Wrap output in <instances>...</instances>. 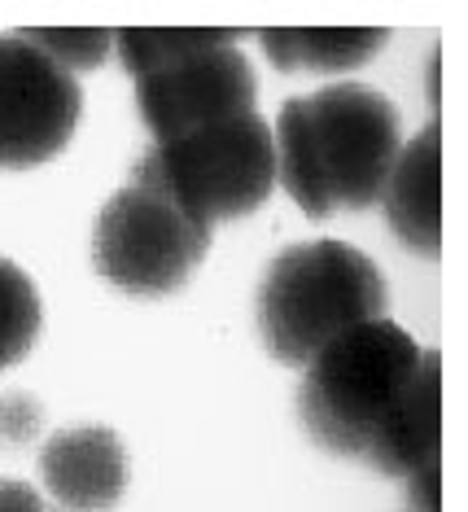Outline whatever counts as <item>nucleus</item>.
Here are the masks:
<instances>
[{
    "instance_id": "obj_9",
    "label": "nucleus",
    "mask_w": 468,
    "mask_h": 512,
    "mask_svg": "<svg viewBox=\"0 0 468 512\" xmlns=\"http://www.w3.org/2000/svg\"><path fill=\"white\" fill-rule=\"evenodd\" d=\"M40 473L66 512H105L119 504L127 482L123 442L101 425L62 429L44 442Z\"/></svg>"
},
{
    "instance_id": "obj_17",
    "label": "nucleus",
    "mask_w": 468,
    "mask_h": 512,
    "mask_svg": "<svg viewBox=\"0 0 468 512\" xmlns=\"http://www.w3.org/2000/svg\"><path fill=\"white\" fill-rule=\"evenodd\" d=\"M0 512H44V504H40V495H35L27 482L0 477Z\"/></svg>"
},
{
    "instance_id": "obj_1",
    "label": "nucleus",
    "mask_w": 468,
    "mask_h": 512,
    "mask_svg": "<svg viewBox=\"0 0 468 512\" xmlns=\"http://www.w3.org/2000/svg\"><path fill=\"white\" fill-rule=\"evenodd\" d=\"M377 263L346 241H302L267 267L259 324L280 364L307 368L333 337L385 316Z\"/></svg>"
},
{
    "instance_id": "obj_5",
    "label": "nucleus",
    "mask_w": 468,
    "mask_h": 512,
    "mask_svg": "<svg viewBox=\"0 0 468 512\" xmlns=\"http://www.w3.org/2000/svg\"><path fill=\"white\" fill-rule=\"evenodd\" d=\"M315 167L329 206L364 211L381 202L390 167L403 149L399 114L390 97L368 84H329L315 97H302Z\"/></svg>"
},
{
    "instance_id": "obj_3",
    "label": "nucleus",
    "mask_w": 468,
    "mask_h": 512,
    "mask_svg": "<svg viewBox=\"0 0 468 512\" xmlns=\"http://www.w3.org/2000/svg\"><path fill=\"white\" fill-rule=\"evenodd\" d=\"M140 180L162 184L175 202H184L202 224L241 219L259 211L276 184V141L259 114L197 127L175 141H158L140 158Z\"/></svg>"
},
{
    "instance_id": "obj_18",
    "label": "nucleus",
    "mask_w": 468,
    "mask_h": 512,
    "mask_svg": "<svg viewBox=\"0 0 468 512\" xmlns=\"http://www.w3.org/2000/svg\"><path fill=\"white\" fill-rule=\"evenodd\" d=\"M438 66H442V57L434 49V57H429V106L438 110V101H442V92H438Z\"/></svg>"
},
{
    "instance_id": "obj_12",
    "label": "nucleus",
    "mask_w": 468,
    "mask_h": 512,
    "mask_svg": "<svg viewBox=\"0 0 468 512\" xmlns=\"http://www.w3.org/2000/svg\"><path fill=\"white\" fill-rule=\"evenodd\" d=\"M272 141H276V176L289 189V197H294L311 219H329L333 206H329V197H324L320 167H315V149H311V132H307V114H302V97L285 101Z\"/></svg>"
},
{
    "instance_id": "obj_16",
    "label": "nucleus",
    "mask_w": 468,
    "mask_h": 512,
    "mask_svg": "<svg viewBox=\"0 0 468 512\" xmlns=\"http://www.w3.org/2000/svg\"><path fill=\"white\" fill-rule=\"evenodd\" d=\"M407 504L412 512H442V456H429L416 473H407Z\"/></svg>"
},
{
    "instance_id": "obj_10",
    "label": "nucleus",
    "mask_w": 468,
    "mask_h": 512,
    "mask_svg": "<svg viewBox=\"0 0 468 512\" xmlns=\"http://www.w3.org/2000/svg\"><path fill=\"white\" fill-rule=\"evenodd\" d=\"M368 464L385 477L416 473L429 456H442V355L420 351V364L368 442Z\"/></svg>"
},
{
    "instance_id": "obj_14",
    "label": "nucleus",
    "mask_w": 468,
    "mask_h": 512,
    "mask_svg": "<svg viewBox=\"0 0 468 512\" xmlns=\"http://www.w3.org/2000/svg\"><path fill=\"white\" fill-rule=\"evenodd\" d=\"M40 333V294L18 263L0 259V368L18 364Z\"/></svg>"
},
{
    "instance_id": "obj_15",
    "label": "nucleus",
    "mask_w": 468,
    "mask_h": 512,
    "mask_svg": "<svg viewBox=\"0 0 468 512\" xmlns=\"http://www.w3.org/2000/svg\"><path fill=\"white\" fill-rule=\"evenodd\" d=\"M31 49H40L44 57H53L62 71H92L97 62H105L114 44V31H97V27H35V31H18Z\"/></svg>"
},
{
    "instance_id": "obj_6",
    "label": "nucleus",
    "mask_w": 468,
    "mask_h": 512,
    "mask_svg": "<svg viewBox=\"0 0 468 512\" xmlns=\"http://www.w3.org/2000/svg\"><path fill=\"white\" fill-rule=\"evenodd\" d=\"M79 106L75 75L22 36H0V167H35L62 154Z\"/></svg>"
},
{
    "instance_id": "obj_7",
    "label": "nucleus",
    "mask_w": 468,
    "mask_h": 512,
    "mask_svg": "<svg viewBox=\"0 0 468 512\" xmlns=\"http://www.w3.org/2000/svg\"><path fill=\"white\" fill-rule=\"evenodd\" d=\"M254 97H259V79L237 44L180 57V62L136 79L140 119L158 141H175L197 127L250 114Z\"/></svg>"
},
{
    "instance_id": "obj_11",
    "label": "nucleus",
    "mask_w": 468,
    "mask_h": 512,
    "mask_svg": "<svg viewBox=\"0 0 468 512\" xmlns=\"http://www.w3.org/2000/svg\"><path fill=\"white\" fill-rule=\"evenodd\" d=\"M267 57L280 71H350L368 62L385 44L390 31L381 27H342V31H298V27H267L259 31Z\"/></svg>"
},
{
    "instance_id": "obj_4",
    "label": "nucleus",
    "mask_w": 468,
    "mask_h": 512,
    "mask_svg": "<svg viewBox=\"0 0 468 512\" xmlns=\"http://www.w3.org/2000/svg\"><path fill=\"white\" fill-rule=\"evenodd\" d=\"M210 224L154 180H132L97 219V272L127 294H171L210 250Z\"/></svg>"
},
{
    "instance_id": "obj_13",
    "label": "nucleus",
    "mask_w": 468,
    "mask_h": 512,
    "mask_svg": "<svg viewBox=\"0 0 468 512\" xmlns=\"http://www.w3.org/2000/svg\"><path fill=\"white\" fill-rule=\"evenodd\" d=\"M241 31H224V27H132V31H114V44H119L123 66L136 79L162 71V66L180 62V57L206 53V49H224V44H237Z\"/></svg>"
},
{
    "instance_id": "obj_2",
    "label": "nucleus",
    "mask_w": 468,
    "mask_h": 512,
    "mask_svg": "<svg viewBox=\"0 0 468 512\" xmlns=\"http://www.w3.org/2000/svg\"><path fill=\"white\" fill-rule=\"evenodd\" d=\"M420 364V346L394 320H368L333 337L302 377V421L320 447L364 456L377 425Z\"/></svg>"
},
{
    "instance_id": "obj_8",
    "label": "nucleus",
    "mask_w": 468,
    "mask_h": 512,
    "mask_svg": "<svg viewBox=\"0 0 468 512\" xmlns=\"http://www.w3.org/2000/svg\"><path fill=\"white\" fill-rule=\"evenodd\" d=\"M385 219L412 254L438 259L442 250V123L429 119L399 149L381 189Z\"/></svg>"
}]
</instances>
